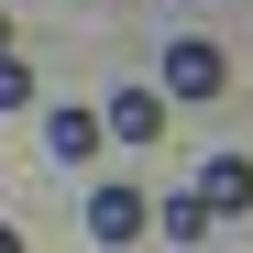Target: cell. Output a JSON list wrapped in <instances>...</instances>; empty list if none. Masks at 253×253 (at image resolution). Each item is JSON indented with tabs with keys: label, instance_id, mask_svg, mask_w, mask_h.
I'll return each mask as SVG.
<instances>
[{
	"label": "cell",
	"instance_id": "obj_1",
	"mask_svg": "<svg viewBox=\"0 0 253 253\" xmlns=\"http://www.w3.org/2000/svg\"><path fill=\"white\" fill-rule=\"evenodd\" d=\"M165 99H231V55L209 44V33H176V44H165Z\"/></svg>",
	"mask_w": 253,
	"mask_h": 253
},
{
	"label": "cell",
	"instance_id": "obj_2",
	"mask_svg": "<svg viewBox=\"0 0 253 253\" xmlns=\"http://www.w3.org/2000/svg\"><path fill=\"white\" fill-rule=\"evenodd\" d=\"M143 220H154V198H143L132 176H99V187H88V242L121 253V242H143Z\"/></svg>",
	"mask_w": 253,
	"mask_h": 253
},
{
	"label": "cell",
	"instance_id": "obj_3",
	"mask_svg": "<svg viewBox=\"0 0 253 253\" xmlns=\"http://www.w3.org/2000/svg\"><path fill=\"white\" fill-rule=\"evenodd\" d=\"M165 110H176V99H165V88H110V99H99V132L143 154V143L165 132Z\"/></svg>",
	"mask_w": 253,
	"mask_h": 253
},
{
	"label": "cell",
	"instance_id": "obj_4",
	"mask_svg": "<svg viewBox=\"0 0 253 253\" xmlns=\"http://www.w3.org/2000/svg\"><path fill=\"white\" fill-rule=\"evenodd\" d=\"M198 209H209V220H242V209H253V154H209L198 165Z\"/></svg>",
	"mask_w": 253,
	"mask_h": 253
},
{
	"label": "cell",
	"instance_id": "obj_5",
	"mask_svg": "<svg viewBox=\"0 0 253 253\" xmlns=\"http://www.w3.org/2000/svg\"><path fill=\"white\" fill-rule=\"evenodd\" d=\"M99 143H110V132H99V99H66V110L44 121V154H55V165H88Z\"/></svg>",
	"mask_w": 253,
	"mask_h": 253
},
{
	"label": "cell",
	"instance_id": "obj_6",
	"mask_svg": "<svg viewBox=\"0 0 253 253\" xmlns=\"http://www.w3.org/2000/svg\"><path fill=\"white\" fill-rule=\"evenodd\" d=\"M143 231H165L176 253H198V242H209V209H198V187H176V198H154V220H143Z\"/></svg>",
	"mask_w": 253,
	"mask_h": 253
},
{
	"label": "cell",
	"instance_id": "obj_7",
	"mask_svg": "<svg viewBox=\"0 0 253 253\" xmlns=\"http://www.w3.org/2000/svg\"><path fill=\"white\" fill-rule=\"evenodd\" d=\"M11 110H33V66H22V55H0V121H11Z\"/></svg>",
	"mask_w": 253,
	"mask_h": 253
},
{
	"label": "cell",
	"instance_id": "obj_8",
	"mask_svg": "<svg viewBox=\"0 0 253 253\" xmlns=\"http://www.w3.org/2000/svg\"><path fill=\"white\" fill-rule=\"evenodd\" d=\"M0 55H22V44H11V11H0Z\"/></svg>",
	"mask_w": 253,
	"mask_h": 253
},
{
	"label": "cell",
	"instance_id": "obj_9",
	"mask_svg": "<svg viewBox=\"0 0 253 253\" xmlns=\"http://www.w3.org/2000/svg\"><path fill=\"white\" fill-rule=\"evenodd\" d=\"M0 253H22V231H11V220H0Z\"/></svg>",
	"mask_w": 253,
	"mask_h": 253
}]
</instances>
